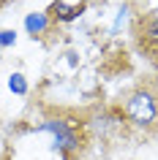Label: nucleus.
I'll use <instances>...</instances> for the list:
<instances>
[{
    "label": "nucleus",
    "instance_id": "f257e3e1",
    "mask_svg": "<svg viewBox=\"0 0 158 160\" xmlns=\"http://www.w3.org/2000/svg\"><path fill=\"white\" fill-rule=\"evenodd\" d=\"M125 109H128V117L139 125H153L158 119V98L150 90H136V92L128 95L125 101Z\"/></svg>",
    "mask_w": 158,
    "mask_h": 160
},
{
    "label": "nucleus",
    "instance_id": "f03ea898",
    "mask_svg": "<svg viewBox=\"0 0 158 160\" xmlns=\"http://www.w3.org/2000/svg\"><path fill=\"white\" fill-rule=\"evenodd\" d=\"M142 46L147 49V54H158V19H150L144 30H142Z\"/></svg>",
    "mask_w": 158,
    "mask_h": 160
},
{
    "label": "nucleus",
    "instance_id": "7ed1b4c3",
    "mask_svg": "<svg viewBox=\"0 0 158 160\" xmlns=\"http://www.w3.org/2000/svg\"><path fill=\"white\" fill-rule=\"evenodd\" d=\"M46 128L57 133V147H74V136L66 130V125H63V122H49Z\"/></svg>",
    "mask_w": 158,
    "mask_h": 160
},
{
    "label": "nucleus",
    "instance_id": "20e7f679",
    "mask_svg": "<svg viewBox=\"0 0 158 160\" xmlns=\"http://www.w3.org/2000/svg\"><path fill=\"white\" fill-rule=\"evenodd\" d=\"M25 27L27 33H44L46 30V14H27Z\"/></svg>",
    "mask_w": 158,
    "mask_h": 160
},
{
    "label": "nucleus",
    "instance_id": "39448f33",
    "mask_svg": "<svg viewBox=\"0 0 158 160\" xmlns=\"http://www.w3.org/2000/svg\"><path fill=\"white\" fill-rule=\"evenodd\" d=\"M8 87H11V92L22 95V92L27 90V82H25V76H22V73H14V76L8 79Z\"/></svg>",
    "mask_w": 158,
    "mask_h": 160
},
{
    "label": "nucleus",
    "instance_id": "423d86ee",
    "mask_svg": "<svg viewBox=\"0 0 158 160\" xmlns=\"http://www.w3.org/2000/svg\"><path fill=\"white\" fill-rule=\"evenodd\" d=\"M14 41H17L14 30H0V46H11Z\"/></svg>",
    "mask_w": 158,
    "mask_h": 160
}]
</instances>
